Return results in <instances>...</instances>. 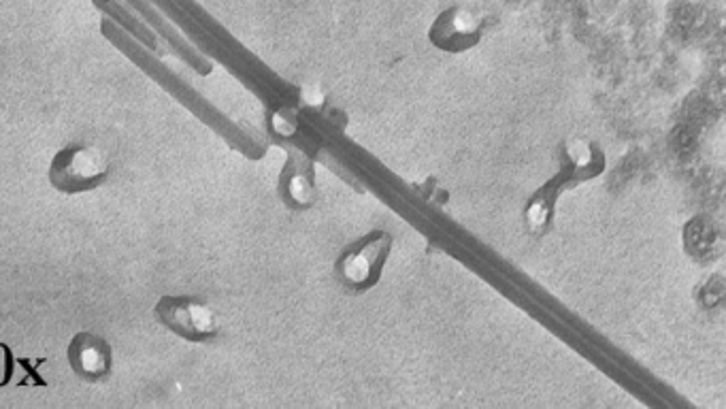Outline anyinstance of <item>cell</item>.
Segmentation results:
<instances>
[{"instance_id":"1","label":"cell","mask_w":726,"mask_h":409,"mask_svg":"<svg viewBox=\"0 0 726 409\" xmlns=\"http://www.w3.org/2000/svg\"><path fill=\"white\" fill-rule=\"evenodd\" d=\"M109 177V158L94 145H69L60 150L49 167V182L60 192H88Z\"/></svg>"},{"instance_id":"2","label":"cell","mask_w":726,"mask_h":409,"mask_svg":"<svg viewBox=\"0 0 726 409\" xmlns=\"http://www.w3.org/2000/svg\"><path fill=\"white\" fill-rule=\"evenodd\" d=\"M156 316L169 331L194 343L209 341L220 333L216 312L196 297H162Z\"/></svg>"},{"instance_id":"3","label":"cell","mask_w":726,"mask_h":409,"mask_svg":"<svg viewBox=\"0 0 726 409\" xmlns=\"http://www.w3.org/2000/svg\"><path fill=\"white\" fill-rule=\"evenodd\" d=\"M390 248V235L373 233L356 241L339 258V273L343 282L356 290H367L377 284L386 265Z\"/></svg>"},{"instance_id":"4","label":"cell","mask_w":726,"mask_h":409,"mask_svg":"<svg viewBox=\"0 0 726 409\" xmlns=\"http://www.w3.org/2000/svg\"><path fill=\"white\" fill-rule=\"evenodd\" d=\"M431 43L448 54H462L482 39V20L475 13L452 7L445 9L428 32Z\"/></svg>"},{"instance_id":"5","label":"cell","mask_w":726,"mask_h":409,"mask_svg":"<svg viewBox=\"0 0 726 409\" xmlns=\"http://www.w3.org/2000/svg\"><path fill=\"white\" fill-rule=\"evenodd\" d=\"M111 346L92 333H77L69 346V363L79 378L96 382L111 371Z\"/></svg>"},{"instance_id":"6","label":"cell","mask_w":726,"mask_h":409,"mask_svg":"<svg viewBox=\"0 0 726 409\" xmlns=\"http://www.w3.org/2000/svg\"><path fill=\"white\" fill-rule=\"evenodd\" d=\"M571 182H573V177H569V171L563 169V173H560L556 179H552L548 186H543L533 196V199L528 201L526 222H528V226L533 228L535 233H543L550 226L552 216H554V201L558 196V190L563 184H571Z\"/></svg>"},{"instance_id":"7","label":"cell","mask_w":726,"mask_h":409,"mask_svg":"<svg viewBox=\"0 0 726 409\" xmlns=\"http://www.w3.org/2000/svg\"><path fill=\"white\" fill-rule=\"evenodd\" d=\"M284 190H286L288 201L299 207H305L313 201V184L305 173H290L286 177Z\"/></svg>"},{"instance_id":"8","label":"cell","mask_w":726,"mask_h":409,"mask_svg":"<svg viewBox=\"0 0 726 409\" xmlns=\"http://www.w3.org/2000/svg\"><path fill=\"white\" fill-rule=\"evenodd\" d=\"M43 363H45V358H39L37 365H35V361H30V358H18L15 365H20L26 371V378L20 380V386H41V388H45L47 382L41 378L39 371H37V367L43 365Z\"/></svg>"},{"instance_id":"9","label":"cell","mask_w":726,"mask_h":409,"mask_svg":"<svg viewBox=\"0 0 726 409\" xmlns=\"http://www.w3.org/2000/svg\"><path fill=\"white\" fill-rule=\"evenodd\" d=\"M13 371H15V358L9 350V346H5V343H0V388L7 386L13 378Z\"/></svg>"},{"instance_id":"10","label":"cell","mask_w":726,"mask_h":409,"mask_svg":"<svg viewBox=\"0 0 726 409\" xmlns=\"http://www.w3.org/2000/svg\"><path fill=\"white\" fill-rule=\"evenodd\" d=\"M296 120L290 111H277L273 116V130L277 135H284V137H292L296 133Z\"/></svg>"}]
</instances>
